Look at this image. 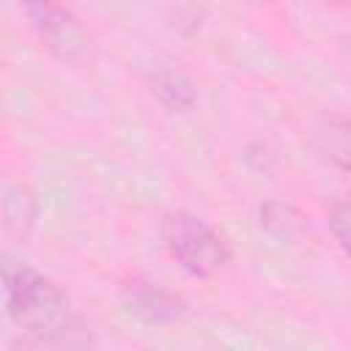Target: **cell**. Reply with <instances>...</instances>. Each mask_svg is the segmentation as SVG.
<instances>
[{
  "mask_svg": "<svg viewBox=\"0 0 351 351\" xmlns=\"http://www.w3.org/2000/svg\"><path fill=\"white\" fill-rule=\"evenodd\" d=\"M151 85L154 93L159 96V101L170 110H189L195 104V88L186 80L184 71L173 69V66H159L151 74Z\"/></svg>",
  "mask_w": 351,
  "mask_h": 351,
  "instance_id": "5",
  "label": "cell"
},
{
  "mask_svg": "<svg viewBox=\"0 0 351 351\" xmlns=\"http://www.w3.org/2000/svg\"><path fill=\"white\" fill-rule=\"evenodd\" d=\"M329 228L337 244L351 255V197H340L329 211Z\"/></svg>",
  "mask_w": 351,
  "mask_h": 351,
  "instance_id": "9",
  "label": "cell"
},
{
  "mask_svg": "<svg viewBox=\"0 0 351 351\" xmlns=\"http://www.w3.org/2000/svg\"><path fill=\"white\" fill-rule=\"evenodd\" d=\"M335 3H351V0H335Z\"/></svg>",
  "mask_w": 351,
  "mask_h": 351,
  "instance_id": "10",
  "label": "cell"
},
{
  "mask_svg": "<svg viewBox=\"0 0 351 351\" xmlns=\"http://www.w3.org/2000/svg\"><path fill=\"white\" fill-rule=\"evenodd\" d=\"M19 5L30 27L38 33V38L47 44L52 55L69 63H77L85 58L88 36L69 8H63L58 0H19Z\"/></svg>",
  "mask_w": 351,
  "mask_h": 351,
  "instance_id": "3",
  "label": "cell"
},
{
  "mask_svg": "<svg viewBox=\"0 0 351 351\" xmlns=\"http://www.w3.org/2000/svg\"><path fill=\"white\" fill-rule=\"evenodd\" d=\"M261 225L271 236H277L282 241H296L307 230L304 217L288 203H266V206H261Z\"/></svg>",
  "mask_w": 351,
  "mask_h": 351,
  "instance_id": "7",
  "label": "cell"
},
{
  "mask_svg": "<svg viewBox=\"0 0 351 351\" xmlns=\"http://www.w3.org/2000/svg\"><path fill=\"white\" fill-rule=\"evenodd\" d=\"M162 233L173 258L197 277H214L230 263L225 239L192 214H170Z\"/></svg>",
  "mask_w": 351,
  "mask_h": 351,
  "instance_id": "2",
  "label": "cell"
},
{
  "mask_svg": "<svg viewBox=\"0 0 351 351\" xmlns=\"http://www.w3.org/2000/svg\"><path fill=\"white\" fill-rule=\"evenodd\" d=\"M3 214H5V230L25 236L33 225V197L25 186H8L3 197Z\"/></svg>",
  "mask_w": 351,
  "mask_h": 351,
  "instance_id": "8",
  "label": "cell"
},
{
  "mask_svg": "<svg viewBox=\"0 0 351 351\" xmlns=\"http://www.w3.org/2000/svg\"><path fill=\"white\" fill-rule=\"evenodd\" d=\"M315 143L326 159L351 173V123L348 121H326L315 132Z\"/></svg>",
  "mask_w": 351,
  "mask_h": 351,
  "instance_id": "6",
  "label": "cell"
},
{
  "mask_svg": "<svg viewBox=\"0 0 351 351\" xmlns=\"http://www.w3.org/2000/svg\"><path fill=\"white\" fill-rule=\"evenodd\" d=\"M3 291L8 318L44 346H88L90 335L71 313L60 288L30 266L5 261Z\"/></svg>",
  "mask_w": 351,
  "mask_h": 351,
  "instance_id": "1",
  "label": "cell"
},
{
  "mask_svg": "<svg viewBox=\"0 0 351 351\" xmlns=\"http://www.w3.org/2000/svg\"><path fill=\"white\" fill-rule=\"evenodd\" d=\"M123 302L126 310L145 324H165L181 315V302L170 291L151 282H132L123 293Z\"/></svg>",
  "mask_w": 351,
  "mask_h": 351,
  "instance_id": "4",
  "label": "cell"
}]
</instances>
